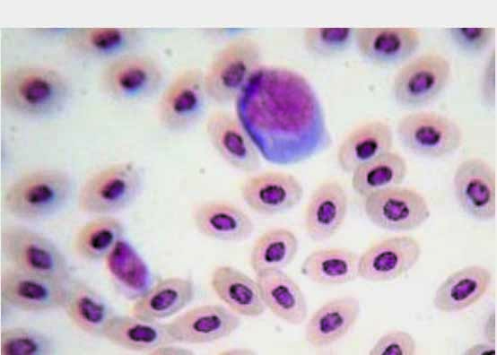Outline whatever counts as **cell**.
Here are the masks:
<instances>
[{"instance_id":"obj_13","label":"cell","mask_w":497,"mask_h":355,"mask_svg":"<svg viewBox=\"0 0 497 355\" xmlns=\"http://www.w3.org/2000/svg\"><path fill=\"white\" fill-rule=\"evenodd\" d=\"M0 290L8 306L26 312H43L64 307L68 282L11 265L2 273Z\"/></svg>"},{"instance_id":"obj_6","label":"cell","mask_w":497,"mask_h":355,"mask_svg":"<svg viewBox=\"0 0 497 355\" xmlns=\"http://www.w3.org/2000/svg\"><path fill=\"white\" fill-rule=\"evenodd\" d=\"M3 253L12 266L68 282L71 270L62 251L46 236L21 224L4 226Z\"/></svg>"},{"instance_id":"obj_43","label":"cell","mask_w":497,"mask_h":355,"mask_svg":"<svg viewBox=\"0 0 497 355\" xmlns=\"http://www.w3.org/2000/svg\"><path fill=\"white\" fill-rule=\"evenodd\" d=\"M190 353L192 352L189 350L177 346L176 343H170V344L159 347L150 352V354H190Z\"/></svg>"},{"instance_id":"obj_12","label":"cell","mask_w":497,"mask_h":355,"mask_svg":"<svg viewBox=\"0 0 497 355\" xmlns=\"http://www.w3.org/2000/svg\"><path fill=\"white\" fill-rule=\"evenodd\" d=\"M496 173L485 160L470 157L456 168L452 187L455 199L469 217L490 221L496 216Z\"/></svg>"},{"instance_id":"obj_32","label":"cell","mask_w":497,"mask_h":355,"mask_svg":"<svg viewBox=\"0 0 497 355\" xmlns=\"http://www.w3.org/2000/svg\"><path fill=\"white\" fill-rule=\"evenodd\" d=\"M407 172L405 159L391 150L355 169L352 172V188L359 196L365 198L376 191L400 186Z\"/></svg>"},{"instance_id":"obj_33","label":"cell","mask_w":497,"mask_h":355,"mask_svg":"<svg viewBox=\"0 0 497 355\" xmlns=\"http://www.w3.org/2000/svg\"><path fill=\"white\" fill-rule=\"evenodd\" d=\"M298 251L299 240L291 229L271 228L254 241L249 264L255 273L266 270H283L293 262Z\"/></svg>"},{"instance_id":"obj_22","label":"cell","mask_w":497,"mask_h":355,"mask_svg":"<svg viewBox=\"0 0 497 355\" xmlns=\"http://www.w3.org/2000/svg\"><path fill=\"white\" fill-rule=\"evenodd\" d=\"M195 227L203 236L224 242H241L251 237L255 225L238 205L222 200L197 203L192 211Z\"/></svg>"},{"instance_id":"obj_41","label":"cell","mask_w":497,"mask_h":355,"mask_svg":"<svg viewBox=\"0 0 497 355\" xmlns=\"http://www.w3.org/2000/svg\"><path fill=\"white\" fill-rule=\"evenodd\" d=\"M482 329L485 342L496 346V311L494 309L486 316Z\"/></svg>"},{"instance_id":"obj_28","label":"cell","mask_w":497,"mask_h":355,"mask_svg":"<svg viewBox=\"0 0 497 355\" xmlns=\"http://www.w3.org/2000/svg\"><path fill=\"white\" fill-rule=\"evenodd\" d=\"M102 337L124 349L148 352L176 343L169 333L167 324L135 316H113L105 327Z\"/></svg>"},{"instance_id":"obj_21","label":"cell","mask_w":497,"mask_h":355,"mask_svg":"<svg viewBox=\"0 0 497 355\" xmlns=\"http://www.w3.org/2000/svg\"><path fill=\"white\" fill-rule=\"evenodd\" d=\"M360 313L361 304L354 296L344 295L326 301L308 319L305 341L314 348L336 343L354 326Z\"/></svg>"},{"instance_id":"obj_25","label":"cell","mask_w":497,"mask_h":355,"mask_svg":"<svg viewBox=\"0 0 497 355\" xmlns=\"http://www.w3.org/2000/svg\"><path fill=\"white\" fill-rule=\"evenodd\" d=\"M492 281L493 274L485 266H464L447 276L437 287L432 305L442 313L463 311L486 294Z\"/></svg>"},{"instance_id":"obj_9","label":"cell","mask_w":497,"mask_h":355,"mask_svg":"<svg viewBox=\"0 0 497 355\" xmlns=\"http://www.w3.org/2000/svg\"><path fill=\"white\" fill-rule=\"evenodd\" d=\"M163 79L162 68L153 57L127 53L105 65L100 74V86L115 100L136 101L154 94Z\"/></svg>"},{"instance_id":"obj_2","label":"cell","mask_w":497,"mask_h":355,"mask_svg":"<svg viewBox=\"0 0 497 355\" xmlns=\"http://www.w3.org/2000/svg\"><path fill=\"white\" fill-rule=\"evenodd\" d=\"M67 79L43 66L20 65L0 78L2 104L10 111L29 117H46L63 109L70 97Z\"/></svg>"},{"instance_id":"obj_34","label":"cell","mask_w":497,"mask_h":355,"mask_svg":"<svg viewBox=\"0 0 497 355\" xmlns=\"http://www.w3.org/2000/svg\"><path fill=\"white\" fill-rule=\"evenodd\" d=\"M124 233L125 226L118 218L100 215L78 229L73 240V247L80 257L88 261H99L105 259L123 238Z\"/></svg>"},{"instance_id":"obj_14","label":"cell","mask_w":497,"mask_h":355,"mask_svg":"<svg viewBox=\"0 0 497 355\" xmlns=\"http://www.w3.org/2000/svg\"><path fill=\"white\" fill-rule=\"evenodd\" d=\"M420 242L407 235L381 239L359 255L358 278L371 282H388L405 275L419 262Z\"/></svg>"},{"instance_id":"obj_18","label":"cell","mask_w":497,"mask_h":355,"mask_svg":"<svg viewBox=\"0 0 497 355\" xmlns=\"http://www.w3.org/2000/svg\"><path fill=\"white\" fill-rule=\"evenodd\" d=\"M356 48L361 56L380 67L407 61L418 50L422 36L410 27H371L354 29Z\"/></svg>"},{"instance_id":"obj_15","label":"cell","mask_w":497,"mask_h":355,"mask_svg":"<svg viewBox=\"0 0 497 355\" xmlns=\"http://www.w3.org/2000/svg\"><path fill=\"white\" fill-rule=\"evenodd\" d=\"M205 130L212 147L227 165L247 174L258 171L261 156L235 112L213 111Z\"/></svg>"},{"instance_id":"obj_40","label":"cell","mask_w":497,"mask_h":355,"mask_svg":"<svg viewBox=\"0 0 497 355\" xmlns=\"http://www.w3.org/2000/svg\"><path fill=\"white\" fill-rule=\"evenodd\" d=\"M248 30L246 29H238V28H214V29H205L204 33L212 39L215 40H224L225 42L242 36L248 34Z\"/></svg>"},{"instance_id":"obj_1","label":"cell","mask_w":497,"mask_h":355,"mask_svg":"<svg viewBox=\"0 0 497 355\" xmlns=\"http://www.w3.org/2000/svg\"><path fill=\"white\" fill-rule=\"evenodd\" d=\"M234 103L236 116L270 163H296L331 143L314 88L293 69L261 65Z\"/></svg>"},{"instance_id":"obj_24","label":"cell","mask_w":497,"mask_h":355,"mask_svg":"<svg viewBox=\"0 0 497 355\" xmlns=\"http://www.w3.org/2000/svg\"><path fill=\"white\" fill-rule=\"evenodd\" d=\"M259 293L266 309L283 322L300 325L308 317V304L300 285L283 270L256 273Z\"/></svg>"},{"instance_id":"obj_26","label":"cell","mask_w":497,"mask_h":355,"mask_svg":"<svg viewBox=\"0 0 497 355\" xmlns=\"http://www.w3.org/2000/svg\"><path fill=\"white\" fill-rule=\"evenodd\" d=\"M210 286L224 306L240 316L258 317L266 311L256 280L231 265L214 267Z\"/></svg>"},{"instance_id":"obj_8","label":"cell","mask_w":497,"mask_h":355,"mask_svg":"<svg viewBox=\"0 0 497 355\" xmlns=\"http://www.w3.org/2000/svg\"><path fill=\"white\" fill-rule=\"evenodd\" d=\"M452 75L450 61L436 52H425L405 63L394 75L392 95L406 108H418L434 101L447 88Z\"/></svg>"},{"instance_id":"obj_38","label":"cell","mask_w":497,"mask_h":355,"mask_svg":"<svg viewBox=\"0 0 497 355\" xmlns=\"http://www.w3.org/2000/svg\"><path fill=\"white\" fill-rule=\"evenodd\" d=\"M416 342L403 330H392L382 334L370 349L369 355H414Z\"/></svg>"},{"instance_id":"obj_30","label":"cell","mask_w":497,"mask_h":355,"mask_svg":"<svg viewBox=\"0 0 497 355\" xmlns=\"http://www.w3.org/2000/svg\"><path fill=\"white\" fill-rule=\"evenodd\" d=\"M67 317L82 332L102 337L103 331L114 316L101 296L86 282L70 280L63 307Z\"/></svg>"},{"instance_id":"obj_39","label":"cell","mask_w":497,"mask_h":355,"mask_svg":"<svg viewBox=\"0 0 497 355\" xmlns=\"http://www.w3.org/2000/svg\"><path fill=\"white\" fill-rule=\"evenodd\" d=\"M496 62V48H493L486 56L478 83L480 100L489 108H494L497 103Z\"/></svg>"},{"instance_id":"obj_29","label":"cell","mask_w":497,"mask_h":355,"mask_svg":"<svg viewBox=\"0 0 497 355\" xmlns=\"http://www.w3.org/2000/svg\"><path fill=\"white\" fill-rule=\"evenodd\" d=\"M359 255L347 247H324L310 252L301 264V273L322 286L349 283L358 278Z\"/></svg>"},{"instance_id":"obj_5","label":"cell","mask_w":497,"mask_h":355,"mask_svg":"<svg viewBox=\"0 0 497 355\" xmlns=\"http://www.w3.org/2000/svg\"><path fill=\"white\" fill-rule=\"evenodd\" d=\"M143 175L132 161L107 166L90 176L78 195L79 210L92 215H110L128 207L139 195Z\"/></svg>"},{"instance_id":"obj_35","label":"cell","mask_w":497,"mask_h":355,"mask_svg":"<svg viewBox=\"0 0 497 355\" xmlns=\"http://www.w3.org/2000/svg\"><path fill=\"white\" fill-rule=\"evenodd\" d=\"M353 39V28H306L302 31L305 50L317 58H332L343 54Z\"/></svg>"},{"instance_id":"obj_11","label":"cell","mask_w":497,"mask_h":355,"mask_svg":"<svg viewBox=\"0 0 497 355\" xmlns=\"http://www.w3.org/2000/svg\"><path fill=\"white\" fill-rule=\"evenodd\" d=\"M363 211L373 225L394 232L414 230L431 216L426 198L416 189L401 185L366 196Z\"/></svg>"},{"instance_id":"obj_17","label":"cell","mask_w":497,"mask_h":355,"mask_svg":"<svg viewBox=\"0 0 497 355\" xmlns=\"http://www.w3.org/2000/svg\"><path fill=\"white\" fill-rule=\"evenodd\" d=\"M240 323V316L225 306L205 304L176 316L167 327L176 343L205 344L229 337Z\"/></svg>"},{"instance_id":"obj_20","label":"cell","mask_w":497,"mask_h":355,"mask_svg":"<svg viewBox=\"0 0 497 355\" xmlns=\"http://www.w3.org/2000/svg\"><path fill=\"white\" fill-rule=\"evenodd\" d=\"M143 39L139 28H74L65 32L64 44L77 55L111 60L131 53Z\"/></svg>"},{"instance_id":"obj_31","label":"cell","mask_w":497,"mask_h":355,"mask_svg":"<svg viewBox=\"0 0 497 355\" xmlns=\"http://www.w3.org/2000/svg\"><path fill=\"white\" fill-rule=\"evenodd\" d=\"M105 261L113 284L126 298L136 300L151 288L152 274L147 264L124 238Z\"/></svg>"},{"instance_id":"obj_7","label":"cell","mask_w":497,"mask_h":355,"mask_svg":"<svg viewBox=\"0 0 497 355\" xmlns=\"http://www.w3.org/2000/svg\"><path fill=\"white\" fill-rule=\"evenodd\" d=\"M397 138L409 152L428 159H442L462 145L461 126L434 111H414L401 117L396 126Z\"/></svg>"},{"instance_id":"obj_16","label":"cell","mask_w":497,"mask_h":355,"mask_svg":"<svg viewBox=\"0 0 497 355\" xmlns=\"http://www.w3.org/2000/svg\"><path fill=\"white\" fill-rule=\"evenodd\" d=\"M240 196L246 205L261 216H275L300 203L302 184L294 175L275 170L253 173L240 186Z\"/></svg>"},{"instance_id":"obj_36","label":"cell","mask_w":497,"mask_h":355,"mask_svg":"<svg viewBox=\"0 0 497 355\" xmlns=\"http://www.w3.org/2000/svg\"><path fill=\"white\" fill-rule=\"evenodd\" d=\"M55 351L53 340L32 328L8 327L0 333L1 355H48Z\"/></svg>"},{"instance_id":"obj_42","label":"cell","mask_w":497,"mask_h":355,"mask_svg":"<svg viewBox=\"0 0 497 355\" xmlns=\"http://www.w3.org/2000/svg\"><path fill=\"white\" fill-rule=\"evenodd\" d=\"M465 355H495L496 346L487 342L475 343L463 351Z\"/></svg>"},{"instance_id":"obj_4","label":"cell","mask_w":497,"mask_h":355,"mask_svg":"<svg viewBox=\"0 0 497 355\" xmlns=\"http://www.w3.org/2000/svg\"><path fill=\"white\" fill-rule=\"evenodd\" d=\"M261 62V46L248 34L225 42L204 71L207 100L219 106L234 102Z\"/></svg>"},{"instance_id":"obj_19","label":"cell","mask_w":497,"mask_h":355,"mask_svg":"<svg viewBox=\"0 0 497 355\" xmlns=\"http://www.w3.org/2000/svg\"><path fill=\"white\" fill-rule=\"evenodd\" d=\"M349 200L344 186L326 179L312 191L304 212V229L309 238L322 242L334 237L343 226Z\"/></svg>"},{"instance_id":"obj_10","label":"cell","mask_w":497,"mask_h":355,"mask_svg":"<svg viewBox=\"0 0 497 355\" xmlns=\"http://www.w3.org/2000/svg\"><path fill=\"white\" fill-rule=\"evenodd\" d=\"M204 71L197 67L181 70L164 88L157 106V119L171 133H184L202 117L205 100Z\"/></svg>"},{"instance_id":"obj_3","label":"cell","mask_w":497,"mask_h":355,"mask_svg":"<svg viewBox=\"0 0 497 355\" xmlns=\"http://www.w3.org/2000/svg\"><path fill=\"white\" fill-rule=\"evenodd\" d=\"M72 194L73 181L66 172L39 169L24 173L9 185L4 205L17 219L36 221L57 213Z\"/></svg>"},{"instance_id":"obj_23","label":"cell","mask_w":497,"mask_h":355,"mask_svg":"<svg viewBox=\"0 0 497 355\" xmlns=\"http://www.w3.org/2000/svg\"><path fill=\"white\" fill-rule=\"evenodd\" d=\"M393 143V130L387 121L373 119L361 123L337 146V165L344 173L352 174L363 163L391 151Z\"/></svg>"},{"instance_id":"obj_27","label":"cell","mask_w":497,"mask_h":355,"mask_svg":"<svg viewBox=\"0 0 497 355\" xmlns=\"http://www.w3.org/2000/svg\"><path fill=\"white\" fill-rule=\"evenodd\" d=\"M195 295V283L190 278L178 276L161 279L135 300L131 315L160 321L178 314L191 303Z\"/></svg>"},{"instance_id":"obj_37","label":"cell","mask_w":497,"mask_h":355,"mask_svg":"<svg viewBox=\"0 0 497 355\" xmlns=\"http://www.w3.org/2000/svg\"><path fill=\"white\" fill-rule=\"evenodd\" d=\"M448 39L461 53L480 56L490 48L495 39V28H445Z\"/></svg>"}]
</instances>
